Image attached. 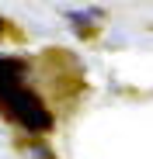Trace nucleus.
<instances>
[{
    "label": "nucleus",
    "instance_id": "f257e3e1",
    "mask_svg": "<svg viewBox=\"0 0 153 159\" xmlns=\"http://www.w3.org/2000/svg\"><path fill=\"white\" fill-rule=\"evenodd\" d=\"M0 104L11 111V118L17 125H24L28 131H49L52 128V114L45 111V104L32 93V90H24V87H11L0 93Z\"/></svg>",
    "mask_w": 153,
    "mask_h": 159
},
{
    "label": "nucleus",
    "instance_id": "f03ea898",
    "mask_svg": "<svg viewBox=\"0 0 153 159\" xmlns=\"http://www.w3.org/2000/svg\"><path fill=\"white\" fill-rule=\"evenodd\" d=\"M24 62L17 59H0V93L11 90V87H21V80H24Z\"/></svg>",
    "mask_w": 153,
    "mask_h": 159
},
{
    "label": "nucleus",
    "instance_id": "7ed1b4c3",
    "mask_svg": "<svg viewBox=\"0 0 153 159\" xmlns=\"http://www.w3.org/2000/svg\"><path fill=\"white\" fill-rule=\"evenodd\" d=\"M0 31H4V21H0Z\"/></svg>",
    "mask_w": 153,
    "mask_h": 159
}]
</instances>
